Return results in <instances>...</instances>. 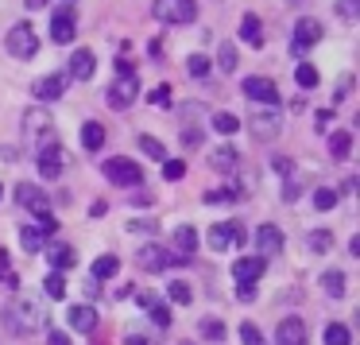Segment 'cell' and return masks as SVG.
Returning a JSON list of instances; mask_svg holds the SVG:
<instances>
[{
  "label": "cell",
  "mask_w": 360,
  "mask_h": 345,
  "mask_svg": "<svg viewBox=\"0 0 360 345\" xmlns=\"http://www.w3.org/2000/svg\"><path fill=\"white\" fill-rule=\"evenodd\" d=\"M43 322H47L43 303H39V299H32V295H20V299H12V303L4 306V326H8L12 334H20V337L43 330Z\"/></svg>",
  "instance_id": "obj_1"
},
{
  "label": "cell",
  "mask_w": 360,
  "mask_h": 345,
  "mask_svg": "<svg viewBox=\"0 0 360 345\" xmlns=\"http://www.w3.org/2000/svg\"><path fill=\"white\" fill-rule=\"evenodd\" d=\"M151 16H155L159 24H171V27L194 24L198 20V0H155V4H151Z\"/></svg>",
  "instance_id": "obj_2"
},
{
  "label": "cell",
  "mask_w": 360,
  "mask_h": 345,
  "mask_svg": "<svg viewBox=\"0 0 360 345\" xmlns=\"http://www.w3.org/2000/svg\"><path fill=\"white\" fill-rule=\"evenodd\" d=\"M24 136L35 151H43L47 144H55V125H51V113L43 109H27L24 113Z\"/></svg>",
  "instance_id": "obj_3"
},
{
  "label": "cell",
  "mask_w": 360,
  "mask_h": 345,
  "mask_svg": "<svg viewBox=\"0 0 360 345\" xmlns=\"http://www.w3.org/2000/svg\"><path fill=\"white\" fill-rule=\"evenodd\" d=\"M205 241H210L213 252H229V249H240V244L248 241V233H244L240 221H217V225L205 233Z\"/></svg>",
  "instance_id": "obj_4"
},
{
  "label": "cell",
  "mask_w": 360,
  "mask_h": 345,
  "mask_svg": "<svg viewBox=\"0 0 360 345\" xmlns=\"http://www.w3.org/2000/svg\"><path fill=\"white\" fill-rule=\"evenodd\" d=\"M136 97H140V78L136 74H117V82H109V89H105L109 109H132Z\"/></svg>",
  "instance_id": "obj_5"
},
{
  "label": "cell",
  "mask_w": 360,
  "mask_h": 345,
  "mask_svg": "<svg viewBox=\"0 0 360 345\" xmlns=\"http://www.w3.org/2000/svg\"><path fill=\"white\" fill-rule=\"evenodd\" d=\"M240 89H244V97H248L252 105H267V109H275V101H279V86H275L271 78H259V74H252V78H244L240 82Z\"/></svg>",
  "instance_id": "obj_6"
},
{
  "label": "cell",
  "mask_w": 360,
  "mask_h": 345,
  "mask_svg": "<svg viewBox=\"0 0 360 345\" xmlns=\"http://www.w3.org/2000/svg\"><path fill=\"white\" fill-rule=\"evenodd\" d=\"M4 47H8L12 58H35V51H39V39H35L32 24H16L8 35H4Z\"/></svg>",
  "instance_id": "obj_7"
},
{
  "label": "cell",
  "mask_w": 360,
  "mask_h": 345,
  "mask_svg": "<svg viewBox=\"0 0 360 345\" xmlns=\"http://www.w3.org/2000/svg\"><path fill=\"white\" fill-rule=\"evenodd\" d=\"M105 175H109L117 187H140L143 182V167L136 163V159H120V156L105 163Z\"/></svg>",
  "instance_id": "obj_8"
},
{
  "label": "cell",
  "mask_w": 360,
  "mask_h": 345,
  "mask_svg": "<svg viewBox=\"0 0 360 345\" xmlns=\"http://www.w3.org/2000/svg\"><path fill=\"white\" fill-rule=\"evenodd\" d=\"M16 202H20V206H27V210H32L35 218L51 213V198H47V190H39L35 182H20V187H16Z\"/></svg>",
  "instance_id": "obj_9"
},
{
  "label": "cell",
  "mask_w": 360,
  "mask_h": 345,
  "mask_svg": "<svg viewBox=\"0 0 360 345\" xmlns=\"http://www.w3.org/2000/svg\"><path fill=\"white\" fill-rule=\"evenodd\" d=\"M194 252H198V229L194 225H179L174 229V241H171V260H194Z\"/></svg>",
  "instance_id": "obj_10"
},
{
  "label": "cell",
  "mask_w": 360,
  "mask_h": 345,
  "mask_svg": "<svg viewBox=\"0 0 360 345\" xmlns=\"http://www.w3.org/2000/svg\"><path fill=\"white\" fill-rule=\"evenodd\" d=\"M321 39V24L314 16H302L295 24V39H290V51H295V55H302L306 47H314V43Z\"/></svg>",
  "instance_id": "obj_11"
},
{
  "label": "cell",
  "mask_w": 360,
  "mask_h": 345,
  "mask_svg": "<svg viewBox=\"0 0 360 345\" xmlns=\"http://www.w3.org/2000/svg\"><path fill=\"white\" fill-rule=\"evenodd\" d=\"M63 167H66V151L58 148V140H55V144H47V148L39 151V175L55 182L58 175H63Z\"/></svg>",
  "instance_id": "obj_12"
},
{
  "label": "cell",
  "mask_w": 360,
  "mask_h": 345,
  "mask_svg": "<svg viewBox=\"0 0 360 345\" xmlns=\"http://www.w3.org/2000/svg\"><path fill=\"white\" fill-rule=\"evenodd\" d=\"M306 322L302 318H295V314H290V318H283L279 322V330H275V345H306Z\"/></svg>",
  "instance_id": "obj_13"
},
{
  "label": "cell",
  "mask_w": 360,
  "mask_h": 345,
  "mask_svg": "<svg viewBox=\"0 0 360 345\" xmlns=\"http://www.w3.org/2000/svg\"><path fill=\"white\" fill-rule=\"evenodd\" d=\"M136 260H140L143 272H167V268H171V252L159 249V244H143V249L136 252Z\"/></svg>",
  "instance_id": "obj_14"
},
{
  "label": "cell",
  "mask_w": 360,
  "mask_h": 345,
  "mask_svg": "<svg viewBox=\"0 0 360 345\" xmlns=\"http://www.w3.org/2000/svg\"><path fill=\"white\" fill-rule=\"evenodd\" d=\"M66 322H70V330H78V334H94L97 330V310L89 303H78L66 310Z\"/></svg>",
  "instance_id": "obj_15"
},
{
  "label": "cell",
  "mask_w": 360,
  "mask_h": 345,
  "mask_svg": "<svg viewBox=\"0 0 360 345\" xmlns=\"http://www.w3.org/2000/svg\"><path fill=\"white\" fill-rule=\"evenodd\" d=\"M264 268H267L264 256H240V260L233 264V280H236V283H256L259 275H264Z\"/></svg>",
  "instance_id": "obj_16"
},
{
  "label": "cell",
  "mask_w": 360,
  "mask_h": 345,
  "mask_svg": "<svg viewBox=\"0 0 360 345\" xmlns=\"http://www.w3.org/2000/svg\"><path fill=\"white\" fill-rule=\"evenodd\" d=\"M51 39H55V43H70L74 39V8H70V4L51 16Z\"/></svg>",
  "instance_id": "obj_17"
},
{
  "label": "cell",
  "mask_w": 360,
  "mask_h": 345,
  "mask_svg": "<svg viewBox=\"0 0 360 345\" xmlns=\"http://www.w3.org/2000/svg\"><path fill=\"white\" fill-rule=\"evenodd\" d=\"M32 94L39 97V101H55V97L66 94V74H47V78H39L32 86Z\"/></svg>",
  "instance_id": "obj_18"
},
{
  "label": "cell",
  "mask_w": 360,
  "mask_h": 345,
  "mask_svg": "<svg viewBox=\"0 0 360 345\" xmlns=\"http://www.w3.org/2000/svg\"><path fill=\"white\" fill-rule=\"evenodd\" d=\"M94 70H97V58H94V51H89V47H82V51H74V55H70V78L89 82V78H94Z\"/></svg>",
  "instance_id": "obj_19"
},
{
  "label": "cell",
  "mask_w": 360,
  "mask_h": 345,
  "mask_svg": "<svg viewBox=\"0 0 360 345\" xmlns=\"http://www.w3.org/2000/svg\"><path fill=\"white\" fill-rule=\"evenodd\" d=\"M256 249H259V256H275V252H283V233L275 225H259L256 229Z\"/></svg>",
  "instance_id": "obj_20"
},
{
  "label": "cell",
  "mask_w": 360,
  "mask_h": 345,
  "mask_svg": "<svg viewBox=\"0 0 360 345\" xmlns=\"http://www.w3.org/2000/svg\"><path fill=\"white\" fill-rule=\"evenodd\" d=\"M279 117H275V109L271 113H264V109H256L252 113V132L259 136V140H275V136H279Z\"/></svg>",
  "instance_id": "obj_21"
},
{
  "label": "cell",
  "mask_w": 360,
  "mask_h": 345,
  "mask_svg": "<svg viewBox=\"0 0 360 345\" xmlns=\"http://www.w3.org/2000/svg\"><path fill=\"white\" fill-rule=\"evenodd\" d=\"M210 163H213V171H233V167L240 163V151H236L233 144H221V148L210 151Z\"/></svg>",
  "instance_id": "obj_22"
},
{
  "label": "cell",
  "mask_w": 360,
  "mask_h": 345,
  "mask_svg": "<svg viewBox=\"0 0 360 345\" xmlns=\"http://www.w3.org/2000/svg\"><path fill=\"white\" fill-rule=\"evenodd\" d=\"M101 144H105V125L101 120H86V125H82V148L101 151Z\"/></svg>",
  "instance_id": "obj_23"
},
{
  "label": "cell",
  "mask_w": 360,
  "mask_h": 345,
  "mask_svg": "<svg viewBox=\"0 0 360 345\" xmlns=\"http://www.w3.org/2000/svg\"><path fill=\"white\" fill-rule=\"evenodd\" d=\"M47 256H51V268H55L58 275H63L66 268H74V264H78V256H74V249H70V244H51V252H47Z\"/></svg>",
  "instance_id": "obj_24"
},
{
  "label": "cell",
  "mask_w": 360,
  "mask_h": 345,
  "mask_svg": "<svg viewBox=\"0 0 360 345\" xmlns=\"http://www.w3.org/2000/svg\"><path fill=\"white\" fill-rule=\"evenodd\" d=\"M240 39L248 43V47H264V24H259V16L240 20Z\"/></svg>",
  "instance_id": "obj_25"
},
{
  "label": "cell",
  "mask_w": 360,
  "mask_h": 345,
  "mask_svg": "<svg viewBox=\"0 0 360 345\" xmlns=\"http://www.w3.org/2000/svg\"><path fill=\"white\" fill-rule=\"evenodd\" d=\"M20 244H24V252H43V244H47V237L39 233V225H32V221H24V225H20Z\"/></svg>",
  "instance_id": "obj_26"
},
{
  "label": "cell",
  "mask_w": 360,
  "mask_h": 345,
  "mask_svg": "<svg viewBox=\"0 0 360 345\" xmlns=\"http://www.w3.org/2000/svg\"><path fill=\"white\" fill-rule=\"evenodd\" d=\"M321 287H326L329 299H345V272L341 268H329V272L321 275Z\"/></svg>",
  "instance_id": "obj_27"
},
{
  "label": "cell",
  "mask_w": 360,
  "mask_h": 345,
  "mask_svg": "<svg viewBox=\"0 0 360 345\" xmlns=\"http://www.w3.org/2000/svg\"><path fill=\"white\" fill-rule=\"evenodd\" d=\"M321 337H326V345H352V330L345 322H329Z\"/></svg>",
  "instance_id": "obj_28"
},
{
  "label": "cell",
  "mask_w": 360,
  "mask_h": 345,
  "mask_svg": "<svg viewBox=\"0 0 360 345\" xmlns=\"http://www.w3.org/2000/svg\"><path fill=\"white\" fill-rule=\"evenodd\" d=\"M329 151H333V159H349V151H352V136L345 132V128H337V132L329 136Z\"/></svg>",
  "instance_id": "obj_29"
},
{
  "label": "cell",
  "mask_w": 360,
  "mask_h": 345,
  "mask_svg": "<svg viewBox=\"0 0 360 345\" xmlns=\"http://www.w3.org/2000/svg\"><path fill=\"white\" fill-rule=\"evenodd\" d=\"M120 272V260L117 256H97L94 260V280L101 283V280H112V275Z\"/></svg>",
  "instance_id": "obj_30"
},
{
  "label": "cell",
  "mask_w": 360,
  "mask_h": 345,
  "mask_svg": "<svg viewBox=\"0 0 360 345\" xmlns=\"http://www.w3.org/2000/svg\"><path fill=\"white\" fill-rule=\"evenodd\" d=\"M43 291H47V299H66V275H58V272H51L47 280H43Z\"/></svg>",
  "instance_id": "obj_31"
},
{
  "label": "cell",
  "mask_w": 360,
  "mask_h": 345,
  "mask_svg": "<svg viewBox=\"0 0 360 345\" xmlns=\"http://www.w3.org/2000/svg\"><path fill=\"white\" fill-rule=\"evenodd\" d=\"M240 190L236 187H221V190H205V206H225V202H236Z\"/></svg>",
  "instance_id": "obj_32"
},
{
  "label": "cell",
  "mask_w": 360,
  "mask_h": 345,
  "mask_svg": "<svg viewBox=\"0 0 360 345\" xmlns=\"http://www.w3.org/2000/svg\"><path fill=\"white\" fill-rule=\"evenodd\" d=\"M236 128H240V120H236L233 113H213V132H221V136H233Z\"/></svg>",
  "instance_id": "obj_33"
},
{
  "label": "cell",
  "mask_w": 360,
  "mask_h": 345,
  "mask_svg": "<svg viewBox=\"0 0 360 345\" xmlns=\"http://www.w3.org/2000/svg\"><path fill=\"white\" fill-rule=\"evenodd\" d=\"M210 58H205V55H190L186 58V74H190V78H210Z\"/></svg>",
  "instance_id": "obj_34"
},
{
  "label": "cell",
  "mask_w": 360,
  "mask_h": 345,
  "mask_svg": "<svg viewBox=\"0 0 360 345\" xmlns=\"http://www.w3.org/2000/svg\"><path fill=\"white\" fill-rule=\"evenodd\" d=\"M295 82H298L302 89H314V86H318V70H314L310 63H298V66H295Z\"/></svg>",
  "instance_id": "obj_35"
},
{
  "label": "cell",
  "mask_w": 360,
  "mask_h": 345,
  "mask_svg": "<svg viewBox=\"0 0 360 345\" xmlns=\"http://www.w3.org/2000/svg\"><path fill=\"white\" fill-rule=\"evenodd\" d=\"M306 241H310L314 252H329V249H333V233H329V229H314Z\"/></svg>",
  "instance_id": "obj_36"
},
{
  "label": "cell",
  "mask_w": 360,
  "mask_h": 345,
  "mask_svg": "<svg viewBox=\"0 0 360 345\" xmlns=\"http://www.w3.org/2000/svg\"><path fill=\"white\" fill-rule=\"evenodd\" d=\"M198 330H202V337H210V341H225V322H217V318H205Z\"/></svg>",
  "instance_id": "obj_37"
},
{
  "label": "cell",
  "mask_w": 360,
  "mask_h": 345,
  "mask_svg": "<svg viewBox=\"0 0 360 345\" xmlns=\"http://www.w3.org/2000/svg\"><path fill=\"white\" fill-rule=\"evenodd\" d=\"M217 63H221V70H225V74H233V70H236V43H221Z\"/></svg>",
  "instance_id": "obj_38"
},
{
  "label": "cell",
  "mask_w": 360,
  "mask_h": 345,
  "mask_svg": "<svg viewBox=\"0 0 360 345\" xmlns=\"http://www.w3.org/2000/svg\"><path fill=\"white\" fill-rule=\"evenodd\" d=\"M314 206H318V210H333V206H337V190L333 187H318V190H314Z\"/></svg>",
  "instance_id": "obj_39"
},
{
  "label": "cell",
  "mask_w": 360,
  "mask_h": 345,
  "mask_svg": "<svg viewBox=\"0 0 360 345\" xmlns=\"http://www.w3.org/2000/svg\"><path fill=\"white\" fill-rule=\"evenodd\" d=\"M140 148H143V156H151V159H167V148L155 136H140Z\"/></svg>",
  "instance_id": "obj_40"
},
{
  "label": "cell",
  "mask_w": 360,
  "mask_h": 345,
  "mask_svg": "<svg viewBox=\"0 0 360 345\" xmlns=\"http://www.w3.org/2000/svg\"><path fill=\"white\" fill-rule=\"evenodd\" d=\"M167 299H171V303H179V306H186L194 295H190V287H186V283H179V280H174L171 287H167Z\"/></svg>",
  "instance_id": "obj_41"
},
{
  "label": "cell",
  "mask_w": 360,
  "mask_h": 345,
  "mask_svg": "<svg viewBox=\"0 0 360 345\" xmlns=\"http://www.w3.org/2000/svg\"><path fill=\"white\" fill-rule=\"evenodd\" d=\"M182 175H186V163H182V159H163V179L167 182L182 179Z\"/></svg>",
  "instance_id": "obj_42"
},
{
  "label": "cell",
  "mask_w": 360,
  "mask_h": 345,
  "mask_svg": "<svg viewBox=\"0 0 360 345\" xmlns=\"http://www.w3.org/2000/svg\"><path fill=\"white\" fill-rule=\"evenodd\" d=\"M240 337H244V345H267L264 334L256 330V322H244V326H240Z\"/></svg>",
  "instance_id": "obj_43"
},
{
  "label": "cell",
  "mask_w": 360,
  "mask_h": 345,
  "mask_svg": "<svg viewBox=\"0 0 360 345\" xmlns=\"http://www.w3.org/2000/svg\"><path fill=\"white\" fill-rule=\"evenodd\" d=\"M148 314H151V322H155V326H171V310H167L163 303H155Z\"/></svg>",
  "instance_id": "obj_44"
},
{
  "label": "cell",
  "mask_w": 360,
  "mask_h": 345,
  "mask_svg": "<svg viewBox=\"0 0 360 345\" xmlns=\"http://www.w3.org/2000/svg\"><path fill=\"white\" fill-rule=\"evenodd\" d=\"M337 12H341L345 20H356L360 16V0H341V4H337Z\"/></svg>",
  "instance_id": "obj_45"
},
{
  "label": "cell",
  "mask_w": 360,
  "mask_h": 345,
  "mask_svg": "<svg viewBox=\"0 0 360 345\" xmlns=\"http://www.w3.org/2000/svg\"><path fill=\"white\" fill-rule=\"evenodd\" d=\"M0 280L8 283V287H16V275L8 272V252H4V249H0Z\"/></svg>",
  "instance_id": "obj_46"
},
{
  "label": "cell",
  "mask_w": 360,
  "mask_h": 345,
  "mask_svg": "<svg viewBox=\"0 0 360 345\" xmlns=\"http://www.w3.org/2000/svg\"><path fill=\"white\" fill-rule=\"evenodd\" d=\"M136 303H140L143 310H151V306H155L159 299H155V291H140V295H136Z\"/></svg>",
  "instance_id": "obj_47"
},
{
  "label": "cell",
  "mask_w": 360,
  "mask_h": 345,
  "mask_svg": "<svg viewBox=\"0 0 360 345\" xmlns=\"http://www.w3.org/2000/svg\"><path fill=\"white\" fill-rule=\"evenodd\" d=\"M236 299H240V303H252V299H256V287H252V283H240V287H236Z\"/></svg>",
  "instance_id": "obj_48"
},
{
  "label": "cell",
  "mask_w": 360,
  "mask_h": 345,
  "mask_svg": "<svg viewBox=\"0 0 360 345\" xmlns=\"http://www.w3.org/2000/svg\"><path fill=\"white\" fill-rule=\"evenodd\" d=\"M47 345H70V337L63 330H47Z\"/></svg>",
  "instance_id": "obj_49"
},
{
  "label": "cell",
  "mask_w": 360,
  "mask_h": 345,
  "mask_svg": "<svg viewBox=\"0 0 360 345\" xmlns=\"http://www.w3.org/2000/svg\"><path fill=\"white\" fill-rule=\"evenodd\" d=\"M151 101H155V105H171V89H167V86H159L155 94H151Z\"/></svg>",
  "instance_id": "obj_50"
},
{
  "label": "cell",
  "mask_w": 360,
  "mask_h": 345,
  "mask_svg": "<svg viewBox=\"0 0 360 345\" xmlns=\"http://www.w3.org/2000/svg\"><path fill=\"white\" fill-rule=\"evenodd\" d=\"M182 140H186V144H190V148H194V144H198V140H202V132H198V128H186V132H182Z\"/></svg>",
  "instance_id": "obj_51"
},
{
  "label": "cell",
  "mask_w": 360,
  "mask_h": 345,
  "mask_svg": "<svg viewBox=\"0 0 360 345\" xmlns=\"http://www.w3.org/2000/svg\"><path fill=\"white\" fill-rule=\"evenodd\" d=\"M329 120H333V109H321V113H318V128H326Z\"/></svg>",
  "instance_id": "obj_52"
},
{
  "label": "cell",
  "mask_w": 360,
  "mask_h": 345,
  "mask_svg": "<svg viewBox=\"0 0 360 345\" xmlns=\"http://www.w3.org/2000/svg\"><path fill=\"white\" fill-rule=\"evenodd\" d=\"M124 345H151L148 337H140V334H132V337H124Z\"/></svg>",
  "instance_id": "obj_53"
},
{
  "label": "cell",
  "mask_w": 360,
  "mask_h": 345,
  "mask_svg": "<svg viewBox=\"0 0 360 345\" xmlns=\"http://www.w3.org/2000/svg\"><path fill=\"white\" fill-rule=\"evenodd\" d=\"M43 4H47V0H27V8H43Z\"/></svg>",
  "instance_id": "obj_54"
},
{
  "label": "cell",
  "mask_w": 360,
  "mask_h": 345,
  "mask_svg": "<svg viewBox=\"0 0 360 345\" xmlns=\"http://www.w3.org/2000/svg\"><path fill=\"white\" fill-rule=\"evenodd\" d=\"M0 194H4V187H0Z\"/></svg>",
  "instance_id": "obj_55"
}]
</instances>
